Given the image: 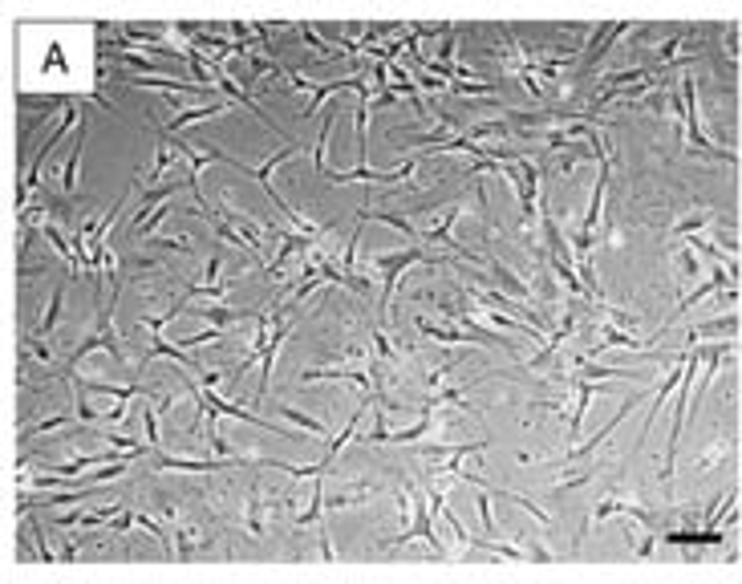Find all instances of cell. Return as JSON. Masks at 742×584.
<instances>
[{
	"instance_id": "cell-2",
	"label": "cell",
	"mask_w": 742,
	"mask_h": 584,
	"mask_svg": "<svg viewBox=\"0 0 742 584\" xmlns=\"http://www.w3.org/2000/svg\"><path fill=\"white\" fill-rule=\"evenodd\" d=\"M430 511H434V507L418 499V523H414V528H406L402 535H394L389 544H410V540H426V544H430V552H442V544H438V535H434V523H430Z\"/></svg>"
},
{
	"instance_id": "cell-12",
	"label": "cell",
	"mask_w": 742,
	"mask_h": 584,
	"mask_svg": "<svg viewBox=\"0 0 742 584\" xmlns=\"http://www.w3.org/2000/svg\"><path fill=\"white\" fill-rule=\"evenodd\" d=\"M373 345H377V357H382V361H398V349L389 345L386 329H373Z\"/></svg>"
},
{
	"instance_id": "cell-14",
	"label": "cell",
	"mask_w": 742,
	"mask_h": 584,
	"mask_svg": "<svg viewBox=\"0 0 742 584\" xmlns=\"http://www.w3.org/2000/svg\"><path fill=\"white\" fill-rule=\"evenodd\" d=\"M166 166H171V142H166V138H159V159H154V166H150V178H159Z\"/></svg>"
},
{
	"instance_id": "cell-8",
	"label": "cell",
	"mask_w": 742,
	"mask_h": 584,
	"mask_svg": "<svg viewBox=\"0 0 742 584\" xmlns=\"http://www.w3.org/2000/svg\"><path fill=\"white\" fill-rule=\"evenodd\" d=\"M57 312H61V288L49 296L45 317H41V324H37V337H49V333H53V324H57Z\"/></svg>"
},
{
	"instance_id": "cell-3",
	"label": "cell",
	"mask_w": 742,
	"mask_h": 584,
	"mask_svg": "<svg viewBox=\"0 0 742 584\" xmlns=\"http://www.w3.org/2000/svg\"><path fill=\"white\" fill-rule=\"evenodd\" d=\"M81 146H85V122L78 126V142L69 146V162H65V178H61L65 195H78V162H81Z\"/></svg>"
},
{
	"instance_id": "cell-6",
	"label": "cell",
	"mask_w": 742,
	"mask_h": 584,
	"mask_svg": "<svg viewBox=\"0 0 742 584\" xmlns=\"http://www.w3.org/2000/svg\"><path fill=\"white\" fill-rule=\"evenodd\" d=\"M219 110H227V102H211V106H199V110H187V114H178L171 126H162V130H183V126H191V122H203V118H211V114H219Z\"/></svg>"
},
{
	"instance_id": "cell-13",
	"label": "cell",
	"mask_w": 742,
	"mask_h": 584,
	"mask_svg": "<svg viewBox=\"0 0 742 584\" xmlns=\"http://www.w3.org/2000/svg\"><path fill=\"white\" fill-rule=\"evenodd\" d=\"M280 414H284V418L288 422H300V426H308V430H312V434H329V430H324L321 422H312V418H305V414H300V410H292V406H284V410H280Z\"/></svg>"
},
{
	"instance_id": "cell-9",
	"label": "cell",
	"mask_w": 742,
	"mask_h": 584,
	"mask_svg": "<svg viewBox=\"0 0 742 584\" xmlns=\"http://www.w3.org/2000/svg\"><path fill=\"white\" fill-rule=\"evenodd\" d=\"M495 280H503V284H507V288L516 292L519 300H532V296H528V284H523V280H519V276L511 272L507 264H495Z\"/></svg>"
},
{
	"instance_id": "cell-15",
	"label": "cell",
	"mask_w": 742,
	"mask_h": 584,
	"mask_svg": "<svg viewBox=\"0 0 742 584\" xmlns=\"http://www.w3.org/2000/svg\"><path fill=\"white\" fill-rule=\"evenodd\" d=\"M300 32H305V41H308V45H312V49H321V53H329V45H324V41H321V32L312 29V25H300Z\"/></svg>"
},
{
	"instance_id": "cell-10",
	"label": "cell",
	"mask_w": 742,
	"mask_h": 584,
	"mask_svg": "<svg viewBox=\"0 0 742 584\" xmlns=\"http://www.w3.org/2000/svg\"><path fill=\"white\" fill-rule=\"evenodd\" d=\"M321 507H324V491H321V483H317V487H312V503H308V511H300V516H296V528L317 523V519H321Z\"/></svg>"
},
{
	"instance_id": "cell-4",
	"label": "cell",
	"mask_w": 742,
	"mask_h": 584,
	"mask_svg": "<svg viewBox=\"0 0 742 584\" xmlns=\"http://www.w3.org/2000/svg\"><path fill=\"white\" fill-rule=\"evenodd\" d=\"M41 236H45V240L53 243L57 252H61V260H69V272H73V276L85 272V268H81V260H78V252H69V240H65V236H61V231H57L53 224H41Z\"/></svg>"
},
{
	"instance_id": "cell-7",
	"label": "cell",
	"mask_w": 742,
	"mask_h": 584,
	"mask_svg": "<svg viewBox=\"0 0 742 584\" xmlns=\"http://www.w3.org/2000/svg\"><path fill=\"white\" fill-rule=\"evenodd\" d=\"M609 516H633V519H645V511L641 507H629V503H621V499H604L592 511V519H609Z\"/></svg>"
},
{
	"instance_id": "cell-5",
	"label": "cell",
	"mask_w": 742,
	"mask_h": 584,
	"mask_svg": "<svg viewBox=\"0 0 742 584\" xmlns=\"http://www.w3.org/2000/svg\"><path fill=\"white\" fill-rule=\"evenodd\" d=\"M418 333L422 337H434V341H446V345H458V341H467V333H458V329H442V324H434L430 317H418ZM470 345V341H467Z\"/></svg>"
},
{
	"instance_id": "cell-1",
	"label": "cell",
	"mask_w": 742,
	"mask_h": 584,
	"mask_svg": "<svg viewBox=\"0 0 742 584\" xmlns=\"http://www.w3.org/2000/svg\"><path fill=\"white\" fill-rule=\"evenodd\" d=\"M442 264L438 256H426L422 248H406V252H386V256H377L373 260V268L382 272V284H386V292H382V308H389V296L398 292V276L410 268V264Z\"/></svg>"
},
{
	"instance_id": "cell-11",
	"label": "cell",
	"mask_w": 742,
	"mask_h": 584,
	"mask_svg": "<svg viewBox=\"0 0 742 584\" xmlns=\"http://www.w3.org/2000/svg\"><path fill=\"white\" fill-rule=\"evenodd\" d=\"M260 511H264V507H260V491H252V495H248V532H252V535H264Z\"/></svg>"
}]
</instances>
